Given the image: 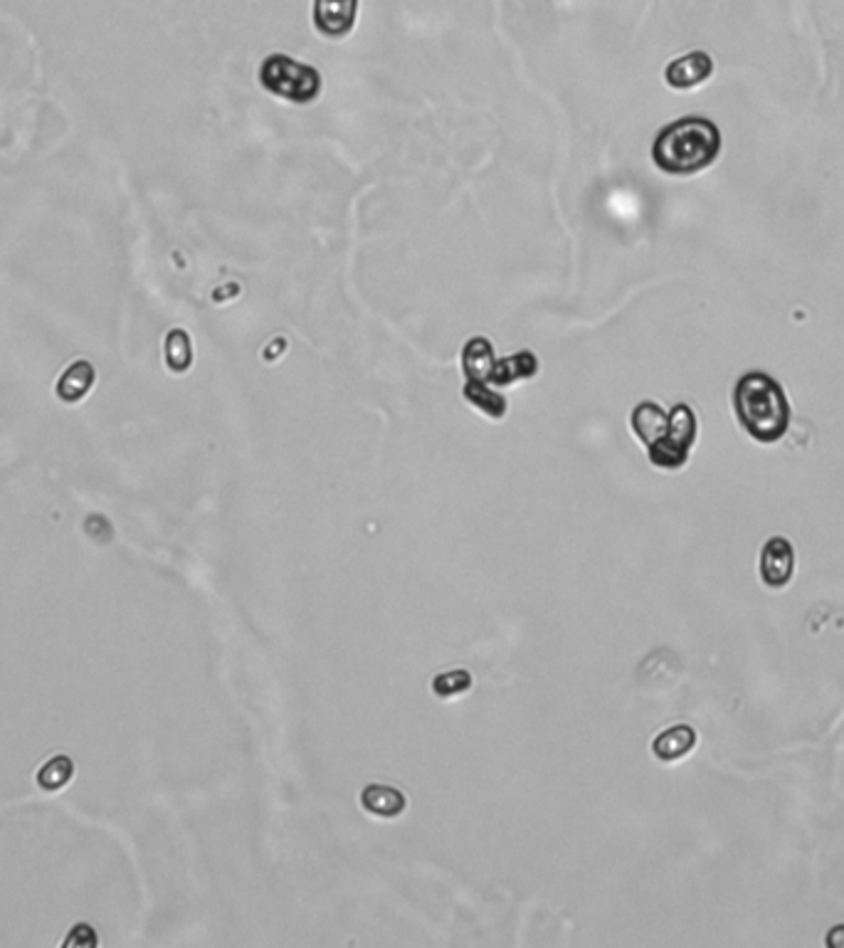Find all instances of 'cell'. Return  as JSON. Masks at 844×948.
Returning a JSON list of instances; mask_svg holds the SVG:
<instances>
[{
  "mask_svg": "<svg viewBox=\"0 0 844 948\" xmlns=\"http://www.w3.org/2000/svg\"><path fill=\"white\" fill-rule=\"evenodd\" d=\"M721 154V131L711 119L681 117L659 131L653 144L655 166L667 176H694Z\"/></svg>",
  "mask_w": 844,
  "mask_h": 948,
  "instance_id": "6da1fadb",
  "label": "cell"
},
{
  "mask_svg": "<svg viewBox=\"0 0 844 948\" xmlns=\"http://www.w3.org/2000/svg\"><path fill=\"white\" fill-rule=\"evenodd\" d=\"M738 425L756 443L772 445L788 435L792 411L782 385L763 371L744 373L734 389Z\"/></svg>",
  "mask_w": 844,
  "mask_h": 948,
  "instance_id": "7a4b0ae2",
  "label": "cell"
},
{
  "mask_svg": "<svg viewBox=\"0 0 844 948\" xmlns=\"http://www.w3.org/2000/svg\"><path fill=\"white\" fill-rule=\"evenodd\" d=\"M260 81L270 95L294 101V105H311L321 95L324 87L317 67L304 65L299 59L282 53L264 57L260 67Z\"/></svg>",
  "mask_w": 844,
  "mask_h": 948,
  "instance_id": "3957f363",
  "label": "cell"
},
{
  "mask_svg": "<svg viewBox=\"0 0 844 948\" xmlns=\"http://www.w3.org/2000/svg\"><path fill=\"white\" fill-rule=\"evenodd\" d=\"M697 415L689 405L679 403L669 413V425L662 440H657L653 447H647L649 462L659 470H679L689 460L691 447L697 443Z\"/></svg>",
  "mask_w": 844,
  "mask_h": 948,
  "instance_id": "277c9868",
  "label": "cell"
},
{
  "mask_svg": "<svg viewBox=\"0 0 844 948\" xmlns=\"http://www.w3.org/2000/svg\"><path fill=\"white\" fill-rule=\"evenodd\" d=\"M796 574V548L786 536H772L760 552V580L772 590L786 588Z\"/></svg>",
  "mask_w": 844,
  "mask_h": 948,
  "instance_id": "5b68a950",
  "label": "cell"
},
{
  "mask_svg": "<svg viewBox=\"0 0 844 948\" xmlns=\"http://www.w3.org/2000/svg\"><path fill=\"white\" fill-rule=\"evenodd\" d=\"M359 0H314V25L329 40H341L353 30Z\"/></svg>",
  "mask_w": 844,
  "mask_h": 948,
  "instance_id": "8992f818",
  "label": "cell"
},
{
  "mask_svg": "<svg viewBox=\"0 0 844 948\" xmlns=\"http://www.w3.org/2000/svg\"><path fill=\"white\" fill-rule=\"evenodd\" d=\"M714 75V59L711 55L694 50V53L681 55L665 69V79L672 89H691L704 85V81Z\"/></svg>",
  "mask_w": 844,
  "mask_h": 948,
  "instance_id": "52a82bcc",
  "label": "cell"
},
{
  "mask_svg": "<svg viewBox=\"0 0 844 948\" xmlns=\"http://www.w3.org/2000/svg\"><path fill=\"white\" fill-rule=\"evenodd\" d=\"M697 747V731L687 727V723H677V727L665 729L659 737L653 741V753L665 763H672L689 756Z\"/></svg>",
  "mask_w": 844,
  "mask_h": 948,
  "instance_id": "ba28073f",
  "label": "cell"
},
{
  "mask_svg": "<svg viewBox=\"0 0 844 948\" xmlns=\"http://www.w3.org/2000/svg\"><path fill=\"white\" fill-rule=\"evenodd\" d=\"M629 423H633V431L637 435V440L647 447H653L657 440H662L665 433H667L669 413H665L657 403L645 401L635 407L633 417H629Z\"/></svg>",
  "mask_w": 844,
  "mask_h": 948,
  "instance_id": "9c48e42d",
  "label": "cell"
},
{
  "mask_svg": "<svg viewBox=\"0 0 844 948\" xmlns=\"http://www.w3.org/2000/svg\"><path fill=\"white\" fill-rule=\"evenodd\" d=\"M494 366H496V356H494L492 344L486 341L484 336H474V339L464 344L462 369H464L467 381L490 383Z\"/></svg>",
  "mask_w": 844,
  "mask_h": 948,
  "instance_id": "30bf717a",
  "label": "cell"
},
{
  "mask_svg": "<svg viewBox=\"0 0 844 948\" xmlns=\"http://www.w3.org/2000/svg\"><path fill=\"white\" fill-rule=\"evenodd\" d=\"M97 381V371L95 366L89 361H75L73 366H67V371L59 375V381L55 385V393L59 401L65 403H77L83 401V397L91 391V385Z\"/></svg>",
  "mask_w": 844,
  "mask_h": 948,
  "instance_id": "8fae6325",
  "label": "cell"
},
{
  "mask_svg": "<svg viewBox=\"0 0 844 948\" xmlns=\"http://www.w3.org/2000/svg\"><path fill=\"white\" fill-rule=\"evenodd\" d=\"M538 371V361L531 351H518L514 356L496 361L490 383L494 385H512L516 381H528L534 379Z\"/></svg>",
  "mask_w": 844,
  "mask_h": 948,
  "instance_id": "7c38bea8",
  "label": "cell"
},
{
  "mask_svg": "<svg viewBox=\"0 0 844 948\" xmlns=\"http://www.w3.org/2000/svg\"><path fill=\"white\" fill-rule=\"evenodd\" d=\"M363 808L379 818H395L405 810V798L391 786H369L361 793Z\"/></svg>",
  "mask_w": 844,
  "mask_h": 948,
  "instance_id": "4fadbf2b",
  "label": "cell"
},
{
  "mask_svg": "<svg viewBox=\"0 0 844 948\" xmlns=\"http://www.w3.org/2000/svg\"><path fill=\"white\" fill-rule=\"evenodd\" d=\"M462 395L467 397V403H472L476 411L486 413L490 417H494V421H502L506 415V397L494 393L490 385L482 381H467Z\"/></svg>",
  "mask_w": 844,
  "mask_h": 948,
  "instance_id": "5bb4252c",
  "label": "cell"
},
{
  "mask_svg": "<svg viewBox=\"0 0 844 948\" xmlns=\"http://www.w3.org/2000/svg\"><path fill=\"white\" fill-rule=\"evenodd\" d=\"M166 366L168 371L173 373H186L193 363V346H190V336L188 331L183 329H171L166 334Z\"/></svg>",
  "mask_w": 844,
  "mask_h": 948,
  "instance_id": "9a60e30c",
  "label": "cell"
},
{
  "mask_svg": "<svg viewBox=\"0 0 844 948\" xmlns=\"http://www.w3.org/2000/svg\"><path fill=\"white\" fill-rule=\"evenodd\" d=\"M73 771H75V766H73V761H69L67 756L50 759L45 763V766L40 769L37 783L45 791H57V788H63L69 778H73Z\"/></svg>",
  "mask_w": 844,
  "mask_h": 948,
  "instance_id": "2e32d148",
  "label": "cell"
},
{
  "mask_svg": "<svg viewBox=\"0 0 844 948\" xmlns=\"http://www.w3.org/2000/svg\"><path fill=\"white\" fill-rule=\"evenodd\" d=\"M470 687H472V677H470V672H464V669L445 672V675H440L432 682V689H435L437 697L464 695V691Z\"/></svg>",
  "mask_w": 844,
  "mask_h": 948,
  "instance_id": "e0dca14e",
  "label": "cell"
},
{
  "mask_svg": "<svg viewBox=\"0 0 844 948\" xmlns=\"http://www.w3.org/2000/svg\"><path fill=\"white\" fill-rule=\"evenodd\" d=\"M827 946L830 948H844V924H840V926H835V929H832L830 934H827Z\"/></svg>",
  "mask_w": 844,
  "mask_h": 948,
  "instance_id": "ac0fdd59",
  "label": "cell"
}]
</instances>
